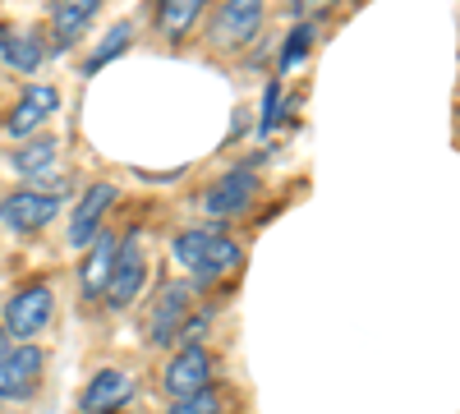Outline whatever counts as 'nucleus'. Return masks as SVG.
I'll return each mask as SVG.
<instances>
[{
	"instance_id": "1",
	"label": "nucleus",
	"mask_w": 460,
	"mask_h": 414,
	"mask_svg": "<svg viewBox=\"0 0 460 414\" xmlns=\"http://www.w3.org/2000/svg\"><path fill=\"white\" fill-rule=\"evenodd\" d=\"M175 258L184 268H194L199 281H212L217 272L240 262V244L217 235V231H184V235H175Z\"/></svg>"
},
{
	"instance_id": "2",
	"label": "nucleus",
	"mask_w": 460,
	"mask_h": 414,
	"mask_svg": "<svg viewBox=\"0 0 460 414\" xmlns=\"http://www.w3.org/2000/svg\"><path fill=\"white\" fill-rule=\"evenodd\" d=\"M51 322V290L47 286H23L10 304H5V331L14 341H28Z\"/></svg>"
},
{
	"instance_id": "3",
	"label": "nucleus",
	"mask_w": 460,
	"mask_h": 414,
	"mask_svg": "<svg viewBox=\"0 0 460 414\" xmlns=\"http://www.w3.org/2000/svg\"><path fill=\"white\" fill-rule=\"evenodd\" d=\"M258 23H262V0H226L212 19V42L235 51L258 32Z\"/></svg>"
},
{
	"instance_id": "4",
	"label": "nucleus",
	"mask_w": 460,
	"mask_h": 414,
	"mask_svg": "<svg viewBox=\"0 0 460 414\" xmlns=\"http://www.w3.org/2000/svg\"><path fill=\"white\" fill-rule=\"evenodd\" d=\"M42 364H47V355L37 350V346H19V350H10L5 359H0V401L28 396L32 383L42 378Z\"/></svg>"
},
{
	"instance_id": "5",
	"label": "nucleus",
	"mask_w": 460,
	"mask_h": 414,
	"mask_svg": "<svg viewBox=\"0 0 460 414\" xmlns=\"http://www.w3.org/2000/svg\"><path fill=\"white\" fill-rule=\"evenodd\" d=\"M208 378H212V359L203 346H189L166 364V392L171 396H199V392H208Z\"/></svg>"
},
{
	"instance_id": "6",
	"label": "nucleus",
	"mask_w": 460,
	"mask_h": 414,
	"mask_svg": "<svg viewBox=\"0 0 460 414\" xmlns=\"http://www.w3.org/2000/svg\"><path fill=\"white\" fill-rule=\"evenodd\" d=\"M56 212H60V198H51V194H10L0 203V221L10 231H42Z\"/></svg>"
},
{
	"instance_id": "7",
	"label": "nucleus",
	"mask_w": 460,
	"mask_h": 414,
	"mask_svg": "<svg viewBox=\"0 0 460 414\" xmlns=\"http://www.w3.org/2000/svg\"><path fill=\"white\" fill-rule=\"evenodd\" d=\"M143 286V253H138V235H129V244L115 253V272H111V286H106V304L111 309H125L129 299L138 295Z\"/></svg>"
},
{
	"instance_id": "8",
	"label": "nucleus",
	"mask_w": 460,
	"mask_h": 414,
	"mask_svg": "<svg viewBox=\"0 0 460 414\" xmlns=\"http://www.w3.org/2000/svg\"><path fill=\"white\" fill-rule=\"evenodd\" d=\"M253 189H258V180L249 171H230V175H221L212 189H208L203 207H208V216H235V212L249 207Z\"/></svg>"
},
{
	"instance_id": "9",
	"label": "nucleus",
	"mask_w": 460,
	"mask_h": 414,
	"mask_svg": "<svg viewBox=\"0 0 460 414\" xmlns=\"http://www.w3.org/2000/svg\"><path fill=\"white\" fill-rule=\"evenodd\" d=\"M129 396H134L129 373H120V368H102L97 378L84 387V414H111V410H120Z\"/></svg>"
},
{
	"instance_id": "10",
	"label": "nucleus",
	"mask_w": 460,
	"mask_h": 414,
	"mask_svg": "<svg viewBox=\"0 0 460 414\" xmlns=\"http://www.w3.org/2000/svg\"><path fill=\"white\" fill-rule=\"evenodd\" d=\"M56 106H60V92L47 88V84H37V88H28V92L19 97V106L10 110V120H5V129H10L14 138H23V134H32L37 125H42Z\"/></svg>"
},
{
	"instance_id": "11",
	"label": "nucleus",
	"mask_w": 460,
	"mask_h": 414,
	"mask_svg": "<svg viewBox=\"0 0 460 414\" xmlns=\"http://www.w3.org/2000/svg\"><path fill=\"white\" fill-rule=\"evenodd\" d=\"M111 203H115V189H111V184H97V189H88V194H84V203H79V212H74L69 244L88 249V244L97 240V221H102V212H106Z\"/></svg>"
},
{
	"instance_id": "12",
	"label": "nucleus",
	"mask_w": 460,
	"mask_h": 414,
	"mask_svg": "<svg viewBox=\"0 0 460 414\" xmlns=\"http://www.w3.org/2000/svg\"><path fill=\"white\" fill-rule=\"evenodd\" d=\"M115 244L111 235H97L93 240V253L84 258V272H79V281H84V295L88 299H97V295H106V286H111V272H115Z\"/></svg>"
},
{
	"instance_id": "13",
	"label": "nucleus",
	"mask_w": 460,
	"mask_h": 414,
	"mask_svg": "<svg viewBox=\"0 0 460 414\" xmlns=\"http://www.w3.org/2000/svg\"><path fill=\"white\" fill-rule=\"evenodd\" d=\"M102 0H51V28L60 32L56 37V47H69L74 37L84 32V23L97 14Z\"/></svg>"
},
{
	"instance_id": "14",
	"label": "nucleus",
	"mask_w": 460,
	"mask_h": 414,
	"mask_svg": "<svg viewBox=\"0 0 460 414\" xmlns=\"http://www.w3.org/2000/svg\"><path fill=\"white\" fill-rule=\"evenodd\" d=\"M180 318H184V290L166 286V295L157 299V309H152V341H171L180 331Z\"/></svg>"
},
{
	"instance_id": "15",
	"label": "nucleus",
	"mask_w": 460,
	"mask_h": 414,
	"mask_svg": "<svg viewBox=\"0 0 460 414\" xmlns=\"http://www.w3.org/2000/svg\"><path fill=\"white\" fill-rule=\"evenodd\" d=\"M0 51H5V60H10L14 69H23V74H32L37 65H42V42H37L32 32L5 28V32H0Z\"/></svg>"
},
{
	"instance_id": "16",
	"label": "nucleus",
	"mask_w": 460,
	"mask_h": 414,
	"mask_svg": "<svg viewBox=\"0 0 460 414\" xmlns=\"http://www.w3.org/2000/svg\"><path fill=\"white\" fill-rule=\"evenodd\" d=\"M199 10H203V0H162L157 23H162V32L171 37V42H180V37H184L189 28H194Z\"/></svg>"
},
{
	"instance_id": "17",
	"label": "nucleus",
	"mask_w": 460,
	"mask_h": 414,
	"mask_svg": "<svg viewBox=\"0 0 460 414\" xmlns=\"http://www.w3.org/2000/svg\"><path fill=\"white\" fill-rule=\"evenodd\" d=\"M51 162H56V138H37V143H28V147H19V153H14L19 175H42Z\"/></svg>"
},
{
	"instance_id": "18",
	"label": "nucleus",
	"mask_w": 460,
	"mask_h": 414,
	"mask_svg": "<svg viewBox=\"0 0 460 414\" xmlns=\"http://www.w3.org/2000/svg\"><path fill=\"white\" fill-rule=\"evenodd\" d=\"M129 42H134V28H129V23H115V28H111V32L102 37V47H97V51L88 56V69H84V74H97V69H102V65H106L111 56H120V51H125Z\"/></svg>"
},
{
	"instance_id": "19",
	"label": "nucleus",
	"mask_w": 460,
	"mask_h": 414,
	"mask_svg": "<svg viewBox=\"0 0 460 414\" xmlns=\"http://www.w3.org/2000/svg\"><path fill=\"white\" fill-rule=\"evenodd\" d=\"M166 414H217V396L212 392H199V396H180Z\"/></svg>"
},
{
	"instance_id": "20",
	"label": "nucleus",
	"mask_w": 460,
	"mask_h": 414,
	"mask_svg": "<svg viewBox=\"0 0 460 414\" xmlns=\"http://www.w3.org/2000/svg\"><path fill=\"white\" fill-rule=\"evenodd\" d=\"M277 106H281V88L272 84V88H267V110H262V138L272 134V125H277V116H281Z\"/></svg>"
},
{
	"instance_id": "21",
	"label": "nucleus",
	"mask_w": 460,
	"mask_h": 414,
	"mask_svg": "<svg viewBox=\"0 0 460 414\" xmlns=\"http://www.w3.org/2000/svg\"><path fill=\"white\" fill-rule=\"evenodd\" d=\"M304 47H309V32H304V28H299V37H295V42H290V51H286V65H295Z\"/></svg>"
},
{
	"instance_id": "22",
	"label": "nucleus",
	"mask_w": 460,
	"mask_h": 414,
	"mask_svg": "<svg viewBox=\"0 0 460 414\" xmlns=\"http://www.w3.org/2000/svg\"><path fill=\"white\" fill-rule=\"evenodd\" d=\"M290 5H295V10L304 14V10H327V5H332V0H290Z\"/></svg>"
},
{
	"instance_id": "23",
	"label": "nucleus",
	"mask_w": 460,
	"mask_h": 414,
	"mask_svg": "<svg viewBox=\"0 0 460 414\" xmlns=\"http://www.w3.org/2000/svg\"><path fill=\"white\" fill-rule=\"evenodd\" d=\"M10 350H14V346H10V331H0V359H5Z\"/></svg>"
}]
</instances>
